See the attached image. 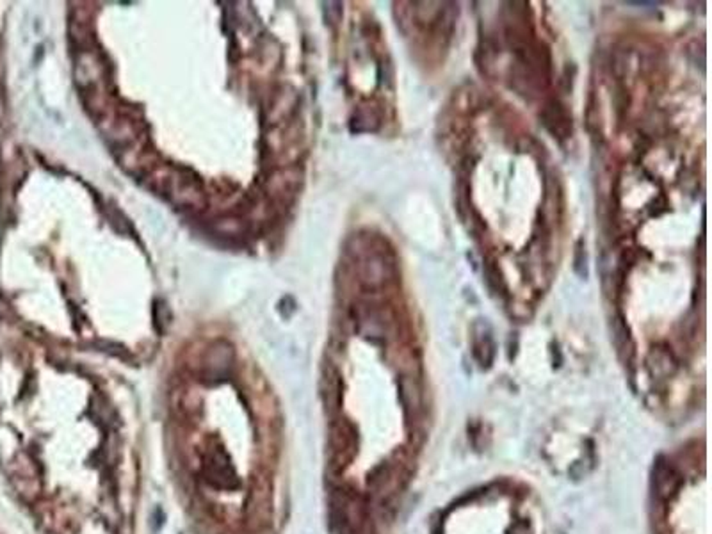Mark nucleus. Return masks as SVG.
Wrapping results in <instances>:
<instances>
[{"label": "nucleus", "mask_w": 712, "mask_h": 534, "mask_svg": "<svg viewBox=\"0 0 712 534\" xmlns=\"http://www.w3.org/2000/svg\"><path fill=\"white\" fill-rule=\"evenodd\" d=\"M543 125L554 137L565 139L572 132V118L559 102H552L543 109Z\"/></svg>", "instance_id": "nucleus-1"}, {"label": "nucleus", "mask_w": 712, "mask_h": 534, "mask_svg": "<svg viewBox=\"0 0 712 534\" xmlns=\"http://www.w3.org/2000/svg\"><path fill=\"white\" fill-rule=\"evenodd\" d=\"M581 265H584L586 269V253L582 251V242H579L577 246V257H575V269L581 274Z\"/></svg>", "instance_id": "nucleus-2"}]
</instances>
